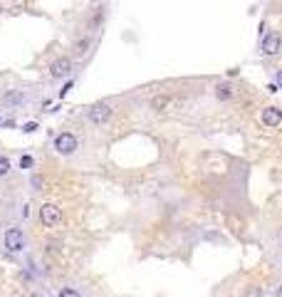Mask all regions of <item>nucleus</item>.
I'll use <instances>...</instances> for the list:
<instances>
[{"label":"nucleus","mask_w":282,"mask_h":297,"mask_svg":"<svg viewBox=\"0 0 282 297\" xmlns=\"http://www.w3.org/2000/svg\"><path fill=\"white\" fill-rule=\"evenodd\" d=\"M3 243H5V248L10 250V253H23L25 250V233H23V228L20 226H10L5 228V235H3Z\"/></svg>","instance_id":"obj_1"},{"label":"nucleus","mask_w":282,"mask_h":297,"mask_svg":"<svg viewBox=\"0 0 282 297\" xmlns=\"http://www.w3.org/2000/svg\"><path fill=\"white\" fill-rule=\"evenodd\" d=\"M55 151L59 156H72L77 149H79V142H77V136L72 134V131H62V134H57L55 136Z\"/></svg>","instance_id":"obj_2"},{"label":"nucleus","mask_w":282,"mask_h":297,"mask_svg":"<svg viewBox=\"0 0 282 297\" xmlns=\"http://www.w3.org/2000/svg\"><path fill=\"white\" fill-rule=\"evenodd\" d=\"M112 104H107V102H97V104H92L89 109H87V119L92 122V124H97V127H102V124H107L109 119H112Z\"/></svg>","instance_id":"obj_3"},{"label":"nucleus","mask_w":282,"mask_h":297,"mask_svg":"<svg viewBox=\"0 0 282 297\" xmlns=\"http://www.w3.org/2000/svg\"><path fill=\"white\" fill-rule=\"evenodd\" d=\"M62 218H65V213H62L59 206H55V203H43L40 206V221H43V226L55 228L62 223Z\"/></svg>","instance_id":"obj_4"},{"label":"nucleus","mask_w":282,"mask_h":297,"mask_svg":"<svg viewBox=\"0 0 282 297\" xmlns=\"http://www.w3.org/2000/svg\"><path fill=\"white\" fill-rule=\"evenodd\" d=\"M70 72H72V60L67 55L52 60V65H50V77L52 80H65Z\"/></svg>","instance_id":"obj_5"},{"label":"nucleus","mask_w":282,"mask_h":297,"mask_svg":"<svg viewBox=\"0 0 282 297\" xmlns=\"http://www.w3.org/2000/svg\"><path fill=\"white\" fill-rule=\"evenodd\" d=\"M280 47H282V35L280 32H268V35L263 37V43H260V50H263V55L265 57L277 55Z\"/></svg>","instance_id":"obj_6"},{"label":"nucleus","mask_w":282,"mask_h":297,"mask_svg":"<svg viewBox=\"0 0 282 297\" xmlns=\"http://www.w3.org/2000/svg\"><path fill=\"white\" fill-rule=\"evenodd\" d=\"M260 119H263V124H265V127H270V129L280 127L282 109H280V107H265V109L260 112Z\"/></svg>","instance_id":"obj_7"},{"label":"nucleus","mask_w":282,"mask_h":297,"mask_svg":"<svg viewBox=\"0 0 282 297\" xmlns=\"http://www.w3.org/2000/svg\"><path fill=\"white\" fill-rule=\"evenodd\" d=\"M173 107H176V99L171 97V94H156V97L151 99V109H154V112H169Z\"/></svg>","instance_id":"obj_8"},{"label":"nucleus","mask_w":282,"mask_h":297,"mask_svg":"<svg viewBox=\"0 0 282 297\" xmlns=\"http://www.w3.org/2000/svg\"><path fill=\"white\" fill-rule=\"evenodd\" d=\"M233 97H235V87H233V85L220 82V85L215 87V99H220V102H230Z\"/></svg>","instance_id":"obj_9"},{"label":"nucleus","mask_w":282,"mask_h":297,"mask_svg":"<svg viewBox=\"0 0 282 297\" xmlns=\"http://www.w3.org/2000/svg\"><path fill=\"white\" fill-rule=\"evenodd\" d=\"M89 45H92V40H89V37H82V40H77V43H74V55H77V57L87 55Z\"/></svg>","instance_id":"obj_10"},{"label":"nucleus","mask_w":282,"mask_h":297,"mask_svg":"<svg viewBox=\"0 0 282 297\" xmlns=\"http://www.w3.org/2000/svg\"><path fill=\"white\" fill-rule=\"evenodd\" d=\"M10 169H13V166H10V159L0 154V176H8V173H10Z\"/></svg>","instance_id":"obj_11"},{"label":"nucleus","mask_w":282,"mask_h":297,"mask_svg":"<svg viewBox=\"0 0 282 297\" xmlns=\"http://www.w3.org/2000/svg\"><path fill=\"white\" fill-rule=\"evenodd\" d=\"M32 166H35V159H32V156H28V154L20 156V169L28 171V169H32Z\"/></svg>","instance_id":"obj_12"},{"label":"nucleus","mask_w":282,"mask_h":297,"mask_svg":"<svg viewBox=\"0 0 282 297\" xmlns=\"http://www.w3.org/2000/svg\"><path fill=\"white\" fill-rule=\"evenodd\" d=\"M243 297H263V287H257V285H250V287L243 292Z\"/></svg>","instance_id":"obj_13"},{"label":"nucleus","mask_w":282,"mask_h":297,"mask_svg":"<svg viewBox=\"0 0 282 297\" xmlns=\"http://www.w3.org/2000/svg\"><path fill=\"white\" fill-rule=\"evenodd\" d=\"M59 297H82V295H79V290H74V287H62V290H59Z\"/></svg>","instance_id":"obj_14"},{"label":"nucleus","mask_w":282,"mask_h":297,"mask_svg":"<svg viewBox=\"0 0 282 297\" xmlns=\"http://www.w3.org/2000/svg\"><path fill=\"white\" fill-rule=\"evenodd\" d=\"M23 131H25V134H32V131H37V122H28V124L23 127Z\"/></svg>","instance_id":"obj_15"},{"label":"nucleus","mask_w":282,"mask_h":297,"mask_svg":"<svg viewBox=\"0 0 282 297\" xmlns=\"http://www.w3.org/2000/svg\"><path fill=\"white\" fill-rule=\"evenodd\" d=\"M32 186H35V191H40L43 188V176H32Z\"/></svg>","instance_id":"obj_16"},{"label":"nucleus","mask_w":282,"mask_h":297,"mask_svg":"<svg viewBox=\"0 0 282 297\" xmlns=\"http://www.w3.org/2000/svg\"><path fill=\"white\" fill-rule=\"evenodd\" d=\"M70 87H72V82H67V85L62 87V89H59V97H65V94H67V92H70Z\"/></svg>","instance_id":"obj_17"},{"label":"nucleus","mask_w":282,"mask_h":297,"mask_svg":"<svg viewBox=\"0 0 282 297\" xmlns=\"http://www.w3.org/2000/svg\"><path fill=\"white\" fill-rule=\"evenodd\" d=\"M277 87L282 89V70H277Z\"/></svg>","instance_id":"obj_18"},{"label":"nucleus","mask_w":282,"mask_h":297,"mask_svg":"<svg viewBox=\"0 0 282 297\" xmlns=\"http://www.w3.org/2000/svg\"><path fill=\"white\" fill-rule=\"evenodd\" d=\"M28 297H45V295H40V292H32V295H28Z\"/></svg>","instance_id":"obj_19"}]
</instances>
